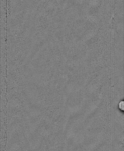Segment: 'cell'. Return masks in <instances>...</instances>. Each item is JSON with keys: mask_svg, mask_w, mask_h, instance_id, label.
Wrapping results in <instances>:
<instances>
[{"mask_svg": "<svg viewBox=\"0 0 124 151\" xmlns=\"http://www.w3.org/2000/svg\"><path fill=\"white\" fill-rule=\"evenodd\" d=\"M124 102L123 101H120L118 104V108L121 110L123 111L124 110Z\"/></svg>", "mask_w": 124, "mask_h": 151, "instance_id": "cell-1", "label": "cell"}]
</instances>
